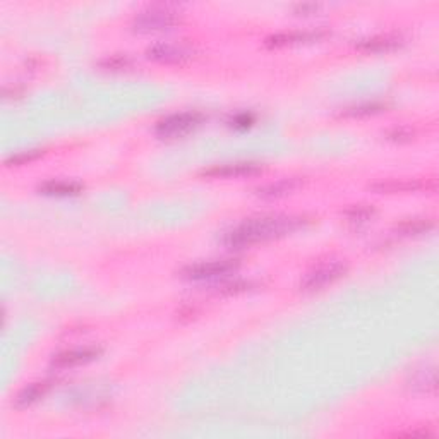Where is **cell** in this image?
<instances>
[{
  "mask_svg": "<svg viewBox=\"0 0 439 439\" xmlns=\"http://www.w3.org/2000/svg\"><path fill=\"white\" fill-rule=\"evenodd\" d=\"M304 223H306V218H302V216H258V218L242 221L237 227L228 230L221 239V242L227 247H232V249H242V247L265 242V240L283 237V235L297 230Z\"/></svg>",
  "mask_w": 439,
  "mask_h": 439,
  "instance_id": "obj_1",
  "label": "cell"
},
{
  "mask_svg": "<svg viewBox=\"0 0 439 439\" xmlns=\"http://www.w3.org/2000/svg\"><path fill=\"white\" fill-rule=\"evenodd\" d=\"M180 21V13L172 6H153L141 10L133 21L134 31L151 33L175 26Z\"/></svg>",
  "mask_w": 439,
  "mask_h": 439,
  "instance_id": "obj_2",
  "label": "cell"
},
{
  "mask_svg": "<svg viewBox=\"0 0 439 439\" xmlns=\"http://www.w3.org/2000/svg\"><path fill=\"white\" fill-rule=\"evenodd\" d=\"M345 273H347V262L345 261L333 260L321 262L316 268H313L311 271L306 273V276L300 281V290L304 292L320 290V288L326 287V285L341 278Z\"/></svg>",
  "mask_w": 439,
  "mask_h": 439,
  "instance_id": "obj_3",
  "label": "cell"
},
{
  "mask_svg": "<svg viewBox=\"0 0 439 439\" xmlns=\"http://www.w3.org/2000/svg\"><path fill=\"white\" fill-rule=\"evenodd\" d=\"M240 262L237 260H215L194 262V265L186 266V268L180 271V276L193 281L220 278V276H227L232 275L234 271H237Z\"/></svg>",
  "mask_w": 439,
  "mask_h": 439,
  "instance_id": "obj_4",
  "label": "cell"
},
{
  "mask_svg": "<svg viewBox=\"0 0 439 439\" xmlns=\"http://www.w3.org/2000/svg\"><path fill=\"white\" fill-rule=\"evenodd\" d=\"M202 115L200 112H180L161 119L155 127V133L160 137H180L191 133L201 124Z\"/></svg>",
  "mask_w": 439,
  "mask_h": 439,
  "instance_id": "obj_5",
  "label": "cell"
},
{
  "mask_svg": "<svg viewBox=\"0 0 439 439\" xmlns=\"http://www.w3.org/2000/svg\"><path fill=\"white\" fill-rule=\"evenodd\" d=\"M146 55L153 60L165 64H179L191 59L194 55V48L186 43H168V41H158L151 45L146 50Z\"/></svg>",
  "mask_w": 439,
  "mask_h": 439,
  "instance_id": "obj_6",
  "label": "cell"
},
{
  "mask_svg": "<svg viewBox=\"0 0 439 439\" xmlns=\"http://www.w3.org/2000/svg\"><path fill=\"white\" fill-rule=\"evenodd\" d=\"M101 355V348L98 347H81L70 348V350L60 352L52 359V366L57 369H67V367L81 366V364L91 362Z\"/></svg>",
  "mask_w": 439,
  "mask_h": 439,
  "instance_id": "obj_7",
  "label": "cell"
},
{
  "mask_svg": "<svg viewBox=\"0 0 439 439\" xmlns=\"http://www.w3.org/2000/svg\"><path fill=\"white\" fill-rule=\"evenodd\" d=\"M261 172V165L254 161H237V163H225L215 165L202 172L206 177H246V175H254Z\"/></svg>",
  "mask_w": 439,
  "mask_h": 439,
  "instance_id": "obj_8",
  "label": "cell"
},
{
  "mask_svg": "<svg viewBox=\"0 0 439 439\" xmlns=\"http://www.w3.org/2000/svg\"><path fill=\"white\" fill-rule=\"evenodd\" d=\"M302 186V179L290 177V179H280L276 182H269L266 186H261L256 191L258 196L265 198V200H275V198L287 196V194L294 193L295 189Z\"/></svg>",
  "mask_w": 439,
  "mask_h": 439,
  "instance_id": "obj_9",
  "label": "cell"
},
{
  "mask_svg": "<svg viewBox=\"0 0 439 439\" xmlns=\"http://www.w3.org/2000/svg\"><path fill=\"white\" fill-rule=\"evenodd\" d=\"M325 31H288V33H276V35L268 36L265 40L266 47H285V45L300 43V41H313L321 38Z\"/></svg>",
  "mask_w": 439,
  "mask_h": 439,
  "instance_id": "obj_10",
  "label": "cell"
},
{
  "mask_svg": "<svg viewBox=\"0 0 439 439\" xmlns=\"http://www.w3.org/2000/svg\"><path fill=\"white\" fill-rule=\"evenodd\" d=\"M401 43H403V38L400 35H378L366 40H360L357 43V48L364 52H388L400 47Z\"/></svg>",
  "mask_w": 439,
  "mask_h": 439,
  "instance_id": "obj_11",
  "label": "cell"
},
{
  "mask_svg": "<svg viewBox=\"0 0 439 439\" xmlns=\"http://www.w3.org/2000/svg\"><path fill=\"white\" fill-rule=\"evenodd\" d=\"M50 388H52L50 381H38L26 386V388H22L21 392L17 393L16 399H14V407L16 408L29 407V405H33L35 401H38L41 396H45V393Z\"/></svg>",
  "mask_w": 439,
  "mask_h": 439,
  "instance_id": "obj_12",
  "label": "cell"
},
{
  "mask_svg": "<svg viewBox=\"0 0 439 439\" xmlns=\"http://www.w3.org/2000/svg\"><path fill=\"white\" fill-rule=\"evenodd\" d=\"M422 187V182L417 179H389L381 180L371 186V189L376 193H410V191H417Z\"/></svg>",
  "mask_w": 439,
  "mask_h": 439,
  "instance_id": "obj_13",
  "label": "cell"
},
{
  "mask_svg": "<svg viewBox=\"0 0 439 439\" xmlns=\"http://www.w3.org/2000/svg\"><path fill=\"white\" fill-rule=\"evenodd\" d=\"M81 189V184L69 182V180H47L38 187L40 193L47 196H74V194H80Z\"/></svg>",
  "mask_w": 439,
  "mask_h": 439,
  "instance_id": "obj_14",
  "label": "cell"
},
{
  "mask_svg": "<svg viewBox=\"0 0 439 439\" xmlns=\"http://www.w3.org/2000/svg\"><path fill=\"white\" fill-rule=\"evenodd\" d=\"M410 388L420 393H429L436 389V373H434L433 367H426V369H420L417 373H414V376L410 378Z\"/></svg>",
  "mask_w": 439,
  "mask_h": 439,
  "instance_id": "obj_15",
  "label": "cell"
},
{
  "mask_svg": "<svg viewBox=\"0 0 439 439\" xmlns=\"http://www.w3.org/2000/svg\"><path fill=\"white\" fill-rule=\"evenodd\" d=\"M429 228H433V221L424 220V218H415V220H405L403 223L399 225L396 230L403 235H412V234H422V232H427Z\"/></svg>",
  "mask_w": 439,
  "mask_h": 439,
  "instance_id": "obj_16",
  "label": "cell"
},
{
  "mask_svg": "<svg viewBox=\"0 0 439 439\" xmlns=\"http://www.w3.org/2000/svg\"><path fill=\"white\" fill-rule=\"evenodd\" d=\"M373 215H374L373 206L367 204H355L345 211V216H347L350 223H364V221L369 220Z\"/></svg>",
  "mask_w": 439,
  "mask_h": 439,
  "instance_id": "obj_17",
  "label": "cell"
},
{
  "mask_svg": "<svg viewBox=\"0 0 439 439\" xmlns=\"http://www.w3.org/2000/svg\"><path fill=\"white\" fill-rule=\"evenodd\" d=\"M382 108H385V105L376 103V101H373V103H360L355 105V107L347 108V110H345V115H350V117H362V115L378 114Z\"/></svg>",
  "mask_w": 439,
  "mask_h": 439,
  "instance_id": "obj_18",
  "label": "cell"
},
{
  "mask_svg": "<svg viewBox=\"0 0 439 439\" xmlns=\"http://www.w3.org/2000/svg\"><path fill=\"white\" fill-rule=\"evenodd\" d=\"M40 155H41L40 149H29V151L16 153V155H13L10 158L6 160V165H21V163H26V161L38 158Z\"/></svg>",
  "mask_w": 439,
  "mask_h": 439,
  "instance_id": "obj_19",
  "label": "cell"
},
{
  "mask_svg": "<svg viewBox=\"0 0 439 439\" xmlns=\"http://www.w3.org/2000/svg\"><path fill=\"white\" fill-rule=\"evenodd\" d=\"M131 64V59L126 57V55H114V57H108L105 60H101L100 66L105 67V69H124Z\"/></svg>",
  "mask_w": 439,
  "mask_h": 439,
  "instance_id": "obj_20",
  "label": "cell"
},
{
  "mask_svg": "<svg viewBox=\"0 0 439 439\" xmlns=\"http://www.w3.org/2000/svg\"><path fill=\"white\" fill-rule=\"evenodd\" d=\"M414 136V133L408 129H393L392 133L388 134L389 140H395V141H403V140H410Z\"/></svg>",
  "mask_w": 439,
  "mask_h": 439,
  "instance_id": "obj_21",
  "label": "cell"
},
{
  "mask_svg": "<svg viewBox=\"0 0 439 439\" xmlns=\"http://www.w3.org/2000/svg\"><path fill=\"white\" fill-rule=\"evenodd\" d=\"M234 122H235L234 126H242V127H246V126H249L251 122H253V117H251V115H247V114H242V115H237Z\"/></svg>",
  "mask_w": 439,
  "mask_h": 439,
  "instance_id": "obj_22",
  "label": "cell"
},
{
  "mask_svg": "<svg viewBox=\"0 0 439 439\" xmlns=\"http://www.w3.org/2000/svg\"><path fill=\"white\" fill-rule=\"evenodd\" d=\"M318 9H320L318 3H300V6L295 7L297 13H309V10H318Z\"/></svg>",
  "mask_w": 439,
  "mask_h": 439,
  "instance_id": "obj_23",
  "label": "cell"
}]
</instances>
